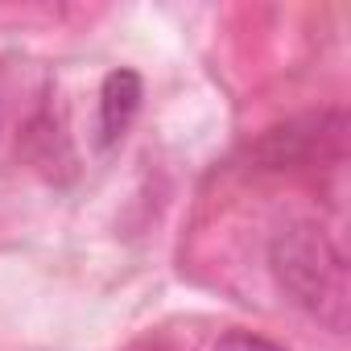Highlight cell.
I'll return each instance as SVG.
<instances>
[{"instance_id": "3957f363", "label": "cell", "mask_w": 351, "mask_h": 351, "mask_svg": "<svg viewBox=\"0 0 351 351\" xmlns=\"http://www.w3.org/2000/svg\"><path fill=\"white\" fill-rule=\"evenodd\" d=\"M141 99H145V83H141L136 71L120 66L104 79V87H99V124H95L104 149L124 141V132L132 128V120L141 112Z\"/></svg>"}, {"instance_id": "277c9868", "label": "cell", "mask_w": 351, "mask_h": 351, "mask_svg": "<svg viewBox=\"0 0 351 351\" xmlns=\"http://www.w3.org/2000/svg\"><path fill=\"white\" fill-rule=\"evenodd\" d=\"M215 351H285V347L273 343V339H261V335H252V330H228Z\"/></svg>"}, {"instance_id": "5b68a950", "label": "cell", "mask_w": 351, "mask_h": 351, "mask_svg": "<svg viewBox=\"0 0 351 351\" xmlns=\"http://www.w3.org/2000/svg\"><path fill=\"white\" fill-rule=\"evenodd\" d=\"M132 351H178V347H169V343H141V347H132Z\"/></svg>"}, {"instance_id": "6da1fadb", "label": "cell", "mask_w": 351, "mask_h": 351, "mask_svg": "<svg viewBox=\"0 0 351 351\" xmlns=\"http://www.w3.org/2000/svg\"><path fill=\"white\" fill-rule=\"evenodd\" d=\"M269 265L281 293L298 310H306L314 322H322L335 335L347 330V306H351L347 256L326 228L310 219L281 228L269 244Z\"/></svg>"}, {"instance_id": "7a4b0ae2", "label": "cell", "mask_w": 351, "mask_h": 351, "mask_svg": "<svg viewBox=\"0 0 351 351\" xmlns=\"http://www.w3.org/2000/svg\"><path fill=\"white\" fill-rule=\"evenodd\" d=\"M343 112H318V116H302L289 120L281 128H273L261 141V161L269 165H302V161H322V157H339L343 153Z\"/></svg>"}]
</instances>
